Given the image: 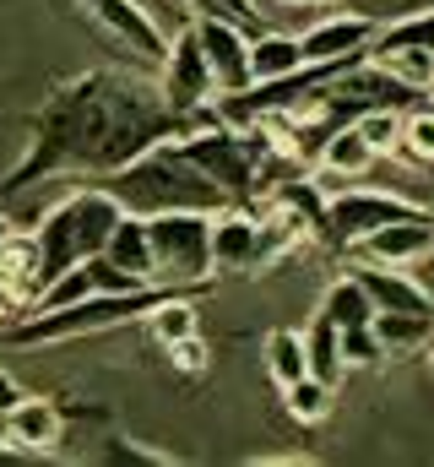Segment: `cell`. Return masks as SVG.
Masks as SVG:
<instances>
[{"label":"cell","instance_id":"obj_28","mask_svg":"<svg viewBox=\"0 0 434 467\" xmlns=\"http://www.w3.org/2000/svg\"><path fill=\"white\" fill-rule=\"evenodd\" d=\"M380 358H386V348H380L375 327H347L342 332V364L347 369H375Z\"/></svg>","mask_w":434,"mask_h":467},{"label":"cell","instance_id":"obj_32","mask_svg":"<svg viewBox=\"0 0 434 467\" xmlns=\"http://www.w3.org/2000/svg\"><path fill=\"white\" fill-rule=\"evenodd\" d=\"M22 316H27V305H22V299H16V294H11V288L0 283V332H11V327H16Z\"/></svg>","mask_w":434,"mask_h":467},{"label":"cell","instance_id":"obj_30","mask_svg":"<svg viewBox=\"0 0 434 467\" xmlns=\"http://www.w3.org/2000/svg\"><path fill=\"white\" fill-rule=\"evenodd\" d=\"M163 353L174 358V369H180V375H207V364H212V353H207V343H202V332H196V337L169 343Z\"/></svg>","mask_w":434,"mask_h":467},{"label":"cell","instance_id":"obj_21","mask_svg":"<svg viewBox=\"0 0 434 467\" xmlns=\"http://www.w3.org/2000/svg\"><path fill=\"white\" fill-rule=\"evenodd\" d=\"M369 327H375L386 358H397V353H424L434 343V316H413V310H375Z\"/></svg>","mask_w":434,"mask_h":467},{"label":"cell","instance_id":"obj_13","mask_svg":"<svg viewBox=\"0 0 434 467\" xmlns=\"http://www.w3.org/2000/svg\"><path fill=\"white\" fill-rule=\"evenodd\" d=\"M353 277L364 283V294L375 299V310H413V316H434V294L408 272V266H380V261H358Z\"/></svg>","mask_w":434,"mask_h":467},{"label":"cell","instance_id":"obj_20","mask_svg":"<svg viewBox=\"0 0 434 467\" xmlns=\"http://www.w3.org/2000/svg\"><path fill=\"white\" fill-rule=\"evenodd\" d=\"M305 66V49H299V33H250V82H277V77H294Z\"/></svg>","mask_w":434,"mask_h":467},{"label":"cell","instance_id":"obj_17","mask_svg":"<svg viewBox=\"0 0 434 467\" xmlns=\"http://www.w3.org/2000/svg\"><path fill=\"white\" fill-rule=\"evenodd\" d=\"M104 255L136 283H158V266H152V239H147V218L141 213H119V223L108 234Z\"/></svg>","mask_w":434,"mask_h":467},{"label":"cell","instance_id":"obj_31","mask_svg":"<svg viewBox=\"0 0 434 467\" xmlns=\"http://www.w3.org/2000/svg\"><path fill=\"white\" fill-rule=\"evenodd\" d=\"M104 462H114V467H130V462H141V467H169L174 457H169V451L130 446V441H108V446H104Z\"/></svg>","mask_w":434,"mask_h":467},{"label":"cell","instance_id":"obj_11","mask_svg":"<svg viewBox=\"0 0 434 467\" xmlns=\"http://www.w3.org/2000/svg\"><path fill=\"white\" fill-rule=\"evenodd\" d=\"M424 255H434V213H408V218H391L375 234H364L347 261H380V266H418Z\"/></svg>","mask_w":434,"mask_h":467},{"label":"cell","instance_id":"obj_37","mask_svg":"<svg viewBox=\"0 0 434 467\" xmlns=\"http://www.w3.org/2000/svg\"><path fill=\"white\" fill-rule=\"evenodd\" d=\"M424 353H429V375H434V343H429V348H424Z\"/></svg>","mask_w":434,"mask_h":467},{"label":"cell","instance_id":"obj_1","mask_svg":"<svg viewBox=\"0 0 434 467\" xmlns=\"http://www.w3.org/2000/svg\"><path fill=\"white\" fill-rule=\"evenodd\" d=\"M196 125H207V119L174 115L163 104L158 82H136L119 71H77L33 115L22 158L0 180V202L27 196L38 180H55V174L104 180L114 169H125L130 158H141L147 147L174 141Z\"/></svg>","mask_w":434,"mask_h":467},{"label":"cell","instance_id":"obj_22","mask_svg":"<svg viewBox=\"0 0 434 467\" xmlns=\"http://www.w3.org/2000/svg\"><path fill=\"white\" fill-rule=\"evenodd\" d=\"M321 316L336 327V332H347V327H369V321H375V299H369L364 283L347 272V277H336V283L321 294Z\"/></svg>","mask_w":434,"mask_h":467},{"label":"cell","instance_id":"obj_6","mask_svg":"<svg viewBox=\"0 0 434 467\" xmlns=\"http://www.w3.org/2000/svg\"><path fill=\"white\" fill-rule=\"evenodd\" d=\"M408 213H424L418 202L397 196V191H375V185H347L336 196H326V223H321V244L347 255L364 234H375L391 218H408Z\"/></svg>","mask_w":434,"mask_h":467},{"label":"cell","instance_id":"obj_10","mask_svg":"<svg viewBox=\"0 0 434 467\" xmlns=\"http://www.w3.org/2000/svg\"><path fill=\"white\" fill-rule=\"evenodd\" d=\"M5 451H22V457H55L66 446V408L55 397H16L5 413Z\"/></svg>","mask_w":434,"mask_h":467},{"label":"cell","instance_id":"obj_16","mask_svg":"<svg viewBox=\"0 0 434 467\" xmlns=\"http://www.w3.org/2000/svg\"><path fill=\"white\" fill-rule=\"evenodd\" d=\"M369 169H375V147L364 141V130H358L353 119L326 136L321 158H315V174H321V180H364Z\"/></svg>","mask_w":434,"mask_h":467},{"label":"cell","instance_id":"obj_38","mask_svg":"<svg viewBox=\"0 0 434 467\" xmlns=\"http://www.w3.org/2000/svg\"><path fill=\"white\" fill-rule=\"evenodd\" d=\"M0 451H5V424H0Z\"/></svg>","mask_w":434,"mask_h":467},{"label":"cell","instance_id":"obj_4","mask_svg":"<svg viewBox=\"0 0 434 467\" xmlns=\"http://www.w3.org/2000/svg\"><path fill=\"white\" fill-rule=\"evenodd\" d=\"M119 213H125V207L114 202L108 185H88V191L60 196V202L33 223L38 261H44V288H49L66 266L98 255V250L108 244V234H114V223H119Z\"/></svg>","mask_w":434,"mask_h":467},{"label":"cell","instance_id":"obj_23","mask_svg":"<svg viewBox=\"0 0 434 467\" xmlns=\"http://www.w3.org/2000/svg\"><path fill=\"white\" fill-rule=\"evenodd\" d=\"M261 369L272 375L277 391H283L288 380H299V375L310 369V358H305V332H294V327L266 332V343H261Z\"/></svg>","mask_w":434,"mask_h":467},{"label":"cell","instance_id":"obj_18","mask_svg":"<svg viewBox=\"0 0 434 467\" xmlns=\"http://www.w3.org/2000/svg\"><path fill=\"white\" fill-rule=\"evenodd\" d=\"M196 294H202V288H174L163 305H152V310L141 316V327H147V337H152L158 348H169V343L202 332V305H196Z\"/></svg>","mask_w":434,"mask_h":467},{"label":"cell","instance_id":"obj_19","mask_svg":"<svg viewBox=\"0 0 434 467\" xmlns=\"http://www.w3.org/2000/svg\"><path fill=\"white\" fill-rule=\"evenodd\" d=\"M391 82H402L408 93H429L434 88V49H424V44H375L369 38V49H364Z\"/></svg>","mask_w":434,"mask_h":467},{"label":"cell","instance_id":"obj_9","mask_svg":"<svg viewBox=\"0 0 434 467\" xmlns=\"http://www.w3.org/2000/svg\"><path fill=\"white\" fill-rule=\"evenodd\" d=\"M88 22L104 33L119 55H130V60H141V66H158L163 49H169V33L147 16L141 0H98Z\"/></svg>","mask_w":434,"mask_h":467},{"label":"cell","instance_id":"obj_34","mask_svg":"<svg viewBox=\"0 0 434 467\" xmlns=\"http://www.w3.org/2000/svg\"><path fill=\"white\" fill-rule=\"evenodd\" d=\"M11 234H16V223H11V218H5V207H0V250H5V239H11Z\"/></svg>","mask_w":434,"mask_h":467},{"label":"cell","instance_id":"obj_14","mask_svg":"<svg viewBox=\"0 0 434 467\" xmlns=\"http://www.w3.org/2000/svg\"><path fill=\"white\" fill-rule=\"evenodd\" d=\"M369 38H375V22L358 16V11H342V16L315 22L310 33H299V49H305V66H315V60H353V55L369 49Z\"/></svg>","mask_w":434,"mask_h":467},{"label":"cell","instance_id":"obj_8","mask_svg":"<svg viewBox=\"0 0 434 467\" xmlns=\"http://www.w3.org/2000/svg\"><path fill=\"white\" fill-rule=\"evenodd\" d=\"M191 27H196L202 55H207V66H212L217 99H222V93H244V88H250V27L217 16V11H196Z\"/></svg>","mask_w":434,"mask_h":467},{"label":"cell","instance_id":"obj_29","mask_svg":"<svg viewBox=\"0 0 434 467\" xmlns=\"http://www.w3.org/2000/svg\"><path fill=\"white\" fill-rule=\"evenodd\" d=\"M347 11H358V16H369L375 27L380 22H397V16H413V11H434V0H342Z\"/></svg>","mask_w":434,"mask_h":467},{"label":"cell","instance_id":"obj_7","mask_svg":"<svg viewBox=\"0 0 434 467\" xmlns=\"http://www.w3.org/2000/svg\"><path fill=\"white\" fill-rule=\"evenodd\" d=\"M158 93H163V104H169L174 115L212 119L217 82H212V66H207L202 38H196L191 22L169 38V49H163V60H158Z\"/></svg>","mask_w":434,"mask_h":467},{"label":"cell","instance_id":"obj_5","mask_svg":"<svg viewBox=\"0 0 434 467\" xmlns=\"http://www.w3.org/2000/svg\"><path fill=\"white\" fill-rule=\"evenodd\" d=\"M152 239V266L158 283L169 288H212V213L202 207H169V213H141Z\"/></svg>","mask_w":434,"mask_h":467},{"label":"cell","instance_id":"obj_25","mask_svg":"<svg viewBox=\"0 0 434 467\" xmlns=\"http://www.w3.org/2000/svg\"><path fill=\"white\" fill-rule=\"evenodd\" d=\"M331 397H336V386L321 380V375H310V369L283 386V408H288L294 424H321L326 413H331Z\"/></svg>","mask_w":434,"mask_h":467},{"label":"cell","instance_id":"obj_27","mask_svg":"<svg viewBox=\"0 0 434 467\" xmlns=\"http://www.w3.org/2000/svg\"><path fill=\"white\" fill-rule=\"evenodd\" d=\"M353 125L364 130V141L375 147V158H397V147H402V109L397 104H375V109H364Z\"/></svg>","mask_w":434,"mask_h":467},{"label":"cell","instance_id":"obj_36","mask_svg":"<svg viewBox=\"0 0 434 467\" xmlns=\"http://www.w3.org/2000/svg\"><path fill=\"white\" fill-rule=\"evenodd\" d=\"M283 5H326V0H283Z\"/></svg>","mask_w":434,"mask_h":467},{"label":"cell","instance_id":"obj_12","mask_svg":"<svg viewBox=\"0 0 434 467\" xmlns=\"http://www.w3.org/2000/svg\"><path fill=\"white\" fill-rule=\"evenodd\" d=\"M261 244V213L244 202H228L212 213V266L217 272H255Z\"/></svg>","mask_w":434,"mask_h":467},{"label":"cell","instance_id":"obj_3","mask_svg":"<svg viewBox=\"0 0 434 467\" xmlns=\"http://www.w3.org/2000/svg\"><path fill=\"white\" fill-rule=\"evenodd\" d=\"M169 294H174L169 283H141V288H119V294H88V299L55 305V310H27V321H16L0 337L5 343H22V348H38V343H82V337H98V332H114V327H136Z\"/></svg>","mask_w":434,"mask_h":467},{"label":"cell","instance_id":"obj_35","mask_svg":"<svg viewBox=\"0 0 434 467\" xmlns=\"http://www.w3.org/2000/svg\"><path fill=\"white\" fill-rule=\"evenodd\" d=\"M71 5H77L82 16H93V5H98V0H71Z\"/></svg>","mask_w":434,"mask_h":467},{"label":"cell","instance_id":"obj_15","mask_svg":"<svg viewBox=\"0 0 434 467\" xmlns=\"http://www.w3.org/2000/svg\"><path fill=\"white\" fill-rule=\"evenodd\" d=\"M0 283L33 310L38 305V294H44V261H38V239L33 229H16L5 239V250H0Z\"/></svg>","mask_w":434,"mask_h":467},{"label":"cell","instance_id":"obj_26","mask_svg":"<svg viewBox=\"0 0 434 467\" xmlns=\"http://www.w3.org/2000/svg\"><path fill=\"white\" fill-rule=\"evenodd\" d=\"M397 158H408V163H418V169H434V104H408L402 109V147H397Z\"/></svg>","mask_w":434,"mask_h":467},{"label":"cell","instance_id":"obj_24","mask_svg":"<svg viewBox=\"0 0 434 467\" xmlns=\"http://www.w3.org/2000/svg\"><path fill=\"white\" fill-rule=\"evenodd\" d=\"M305 358H310V375H321L331 386L347 375V364H342V332L326 321L321 310H315V321L305 327Z\"/></svg>","mask_w":434,"mask_h":467},{"label":"cell","instance_id":"obj_33","mask_svg":"<svg viewBox=\"0 0 434 467\" xmlns=\"http://www.w3.org/2000/svg\"><path fill=\"white\" fill-rule=\"evenodd\" d=\"M16 397H22V386H16V380H11V375L0 369V413H5V408H11Z\"/></svg>","mask_w":434,"mask_h":467},{"label":"cell","instance_id":"obj_2","mask_svg":"<svg viewBox=\"0 0 434 467\" xmlns=\"http://www.w3.org/2000/svg\"><path fill=\"white\" fill-rule=\"evenodd\" d=\"M98 185L114 191V202H119L125 213H169V207H202V213H217V207H228V196L217 191L212 180H207L174 141L147 147L141 158H130L125 169L104 174Z\"/></svg>","mask_w":434,"mask_h":467}]
</instances>
